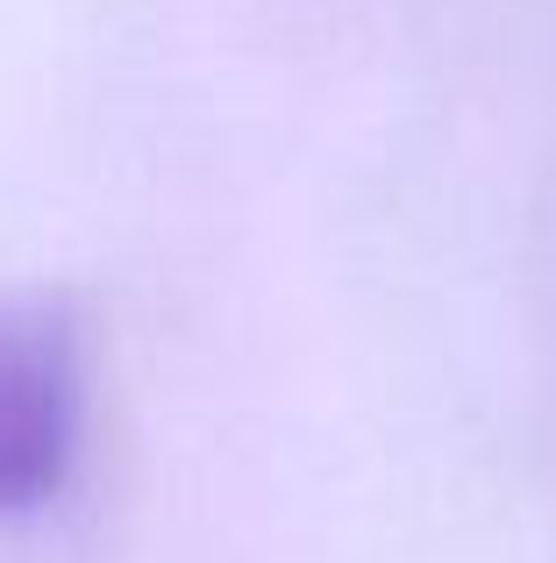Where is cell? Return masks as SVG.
Here are the masks:
<instances>
[{
	"instance_id": "obj_1",
	"label": "cell",
	"mask_w": 556,
	"mask_h": 563,
	"mask_svg": "<svg viewBox=\"0 0 556 563\" xmlns=\"http://www.w3.org/2000/svg\"><path fill=\"white\" fill-rule=\"evenodd\" d=\"M93 442V343L71 300L0 292V521H36L79 485Z\"/></svg>"
}]
</instances>
